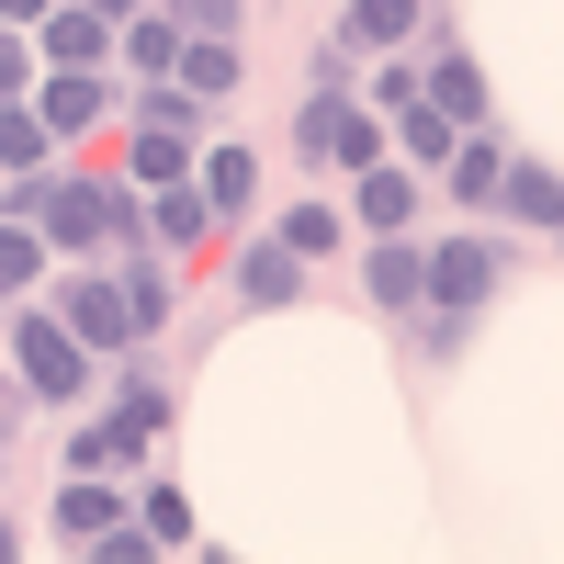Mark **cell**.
<instances>
[{"instance_id":"cell-1","label":"cell","mask_w":564,"mask_h":564,"mask_svg":"<svg viewBox=\"0 0 564 564\" xmlns=\"http://www.w3.org/2000/svg\"><path fill=\"white\" fill-rule=\"evenodd\" d=\"M0 215H23L57 260H102V249H113V170H79V159L57 148L45 170H12V181H0Z\"/></svg>"},{"instance_id":"cell-2","label":"cell","mask_w":564,"mask_h":564,"mask_svg":"<svg viewBox=\"0 0 564 564\" xmlns=\"http://www.w3.org/2000/svg\"><path fill=\"white\" fill-rule=\"evenodd\" d=\"M0 350H12V384L34 395V406H79L90 384H102V361H90L68 327H57V305H12V327H0Z\"/></svg>"},{"instance_id":"cell-3","label":"cell","mask_w":564,"mask_h":564,"mask_svg":"<svg viewBox=\"0 0 564 564\" xmlns=\"http://www.w3.org/2000/svg\"><path fill=\"white\" fill-rule=\"evenodd\" d=\"M294 148H305L327 181H350V170H372V159H395V148H384V113L350 102V79H316L305 102H294Z\"/></svg>"},{"instance_id":"cell-4","label":"cell","mask_w":564,"mask_h":564,"mask_svg":"<svg viewBox=\"0 0 564 564\" xmlns=\"http://www.w3.org/2000/svg\"><path fill=\"white\" fill-rule=\"evenodd\" d=\"M497 282H508V249H497V238H475V226L417 238V305H430V316H475V305H497Z\"/></svg>"},{"instance_id":"cell-5","label":"cell","mask_w":564,"mask_h":564,"mask_svg":"<svg viewBox=\"0 0 564 564\" xmlns=\"http://www.w3.org/2000/svg\"><path fill=\"white\" fill-rule=\"evenodd\" d=\"M57 327H68L90 361H124V350H135V316H124V294H113V260H68V271H57Z\"/></svg>"},{"instance_id":"cell-6","label":"cell","mask_w":564,"mask_h":564,"mask_svg":"<svg viewBox=\"0 0 564 564\" xmlns=\"http://www.w3.org/2000/svg\"><path fill=\"white\" fill-rule=\"evenodd\" d=\"M34 124L57 135V148H79V135H102L113 124V68H34Z\"/></svg>"},{"instance_id":"cell-7","label":"cell","mask_w":564,"mask_h":564,"mask_svg":"<svg viewBox=\"0 0 564 564\" xmlns=\"http://www.w3.org/2000/svg\"><path fill=\"white\" fill-rule=\"evenodd\" d=\"M361 238H406L417 215H430V170H406V159H372V170H350V204H339Z\"/></svg>"},{"instance_id":"cell-8","label":"cell","mask_w":564,"mask_h":564,"mask_svg":"<svg viewBox=\"0 0 564 564\" xmlns=\"http://www.w3.org/2000/svg\"><path fill=\"white\" fill-rule=\"evenodd\" d=\"M193 193H204L215 226H249V204H260V148H249V135H204V148H193Z\"/></svg>"},{"instance_id":"cell-9","label":"cell","mask_w":564,"mask_h":564,"mask_svg":"<svg viewBox=\"0 0 564 564\" xmlns=\"http://www.w3.org/2000/svg\"><path fill=\"white\" fill-rule=\"evenodd\" d=\"M23 34H34V68H113V23L79 12V0H45Z\"/></svg>"},{"instance_id":"cell-10","label":"cell","mask_w":564,"mask_h":564,"mask_svg":"<svg viewBox=\"0 0 564 564\" xmlns=\"http://www.w3.org/2000/svg\"><path fill=\"white\" fill-rule=\"evenodd\" d=\"M430 34V0H339V57H395V45Z\"/></svg>"},{"instance_id":"cell-11","label":"cell","mask_w":564,"mask_h":564,"mask_svg":"<svg viewBox=\"0 0 564 564\" xmlns=\"http://www.w3.org/2000/svg\"><path fill=\"white\" fill-rule=\"evenodd\" d=\"M226 294H238L249 316H282V305H294V294H305V260H294V249H282V238H249L238 260H226Z\"/></svg>"},{"instance_id":"cell-12","label":"cell","mask_w":564,"mask_h":564,"mask_svg":"<svg viewBox=\"0 0 564 564\" xmlns=\"http://www.w3.org/2000/svg\"><path fill=\"white\" fill-rule=\"evenodd\" d=\"M497 170H508V148H497V124H463L452 148H441V170H430V181H441V193H452L463 215H486V204H497Z\"/></svg>"},{"instance_id":"cell-13","label":"cell","mask_w":564,"mask_h":564,"mask_svg":"<svg viewBox=\"0 0 564 564\" xmlns=\"http://www.w3.org/2000/svg\"><path fill=\"white\" fill-rule=\"evenodd\" d=\"M113 294H124V316H135V350H148L159 327L181 316V282H170L159 249H113Z\"/></svg>"},{"instance_id":"cell-14","label":"cell","mask_w":564,"mask_h":564,"mask_svg":"<svg viewBox=\"0 0 564 564\" xmlns=\"http://www.w3.org/2000/svg\"><path fill=\"white\" fill-rule=\"evenodd\" d=\"M486 215H508L520 238H553V226H564V181H553V159H508Z\"/></svg>"},{"instance_id":"cell-15","label":"cell","mask_w":564,"mask_h":564,"mask_svg":"<svg viewBox=\"0 0 564 564\" xmlns=\"http://www.w3.org/2000/svg\"><path fill=\"white\" fill-rule=\"evenodd\" d=\"M215 238H226V226L204 215L193 181H159V193H148V249H159V260H193V249H215Z\"/></svg>"},{"instance_id":"cell-16","label":"cell","mask_w":564,"mask_h":564,"mask_svg":"<svg viewBox=\"0 0 564 564\" xmlns=\"http://www.w3.org/2000/svg\"><path fill=\"white\" fill-rule=\"evenodd\" d=\"M417 102H441L452 124H497V90H486V68L463 57V45H441V57L417 68Z\"/></svg>"},{"instance_id":"cell-17","label":"cell","mask_w":564,"mask_h":564,"mask_svg":"<svg viewBox=\"0 0 564 564\" xmlns=\"http://www.w3.org/2000/svg\"><path fill=\"white\" fill-rule=\"evenodd\" d=\"M170 57H181V12H170V0H148V12L113 23V68L124 79H170Z\"/></svg>"},{"instance_id":"cell-18","label":"cell","mask_w":564,"mask_h":564,"mask_svg":"<svg viewBox=\"0 0 564 564\" xmlns=\"http://www.w3.org/2000/svg\"><path fill=\"white\" fill-rule=\"evenodd\" d=\"M124 508H135V497H124L113 475H68V486H57V520H45V531H57V553H79L90 531H113Z\"/></svg>"},{"instance_id":"cell-19","label":"cell","mask_w":564,"mask_h":564,"mask_svg":"<svg viewBox=\"0 0 564 564\" xmlns=\"http://www.w3.org/2000/svg\"><path fill=\"white\" fill-rule=\"evenodd\" d=\"M170 79L193 90V102H226V90L249 79V45H238V34H181V57H170Z\"/></svg>"},{"instance_id":"cell-20","label":"cell","mask_w":564,"mask_h":564,"mask_svg":"<svg viewBox=\"0 0 564 564\" xmlns=\"http://www.w3.org/2000/svg\"><path fill=\"white\" fill-rule=\"evenodd\" d=\"M361 294L384 316H417V226L406 238H361Z\"/></svg>"},{"instance_id":"cell-21","label":"cell","mask_w":564,"mask_h":564,"mask_svg":"<svg viewBox=\"0 0 564 564\" xmlns=\"http://www.w3.org/2000/svg\"><path fill=\"white\" fill-rule=\"evenodd\" d=\"M45 271H57V249L34 238L23 215H0V305H23V294H45Z\"/></svg>"},{"instance_id":"cell-22","label":"cell","mask_w":564,"mask_h":564,"mask_svg":"<svg viewBox=\"0 0 564 564\" xmlns=\"http://www.w3.org/2000/svg\"><path fill=\"white\" fill-rule=\"evenodd\" d=\"M271 238H282V249H294L305 271H316V260H339V238H350V215H339V193H316V204H294V215H282V226H271Z\"/></svg>"},{"instance_id":"cell-23","label":"cell","mask_w":564,"mask_h":564,"mask_svg":"<svg viewBox=\"0 0 564 564\" xmlns=\"http://www.w3.org/2000/svg\"><path fill=\"white\" fill-rule=\"evenodd\" d=\"M45 159H57V135H45L34 102L12 90V102H0V181H12V170H45Z\"/></svg>"},{"instance_id":"cell-24","label":"cell","mask_w":564,"mask_h":564,"mask_svg":"<svg viewBox=\"0 0 564 564\" xmlns=\"http://www.w3.org/2000/svg\"><path fill=\"white\" fill-rule=\"evenodd\" d=\"M135 531H148L159 553H181V542H193V497H181V486H148V497H135Z\"/></svg>"},{"instance_id":"cell-25","label":"cell","mask_w":564,"mask_h":564,"mask_svg":"<svg viewBox=\"0 0 564 564\" xmlns=\"http://www.w3.org/2000/svg\"><path fill=\"white\" fill-rule=\"evenodd\" d=\"M350 102H372V113H406V102H417V57L395 45V57L372 68V79H350Z\"/></svg>"},{"instance_id":"cell-26","label":"cell","mask_w":564,"mask_h":564,"mask_svg":"<svg viewBox=\"0 0 564 564\" xmlns=\"http://www.w3.org/2000/svg\"><path fill=\"white\" fill-rule=\"evenodd\" d=\"M181 34H249V0H170Z\"/></svg>"},{"instance_id":"cell-27","label":"cell","mask_w":564,"mask_h":564,"mask_svg":"<svg viewBox=\"0 0 564 564\" xmlns=\"http://www.w3.org/2000/svg\"><path fill=\"white\" fill-rule=\"evenodd\" d=\"M12 90H34V34L0 23V102H12Z\"/></svg>"},{"instance_id":"cell-28","label":"cell","mask_w":564,"mask_h":564,"mask_svg":"<svg viewBox=\"0 0 564 564\" xmlns=\"http://www.w3.org/2000/svg\"><path fill=\"white\" fill-rule=\"evenodd\" d=\"M23 406H34V395H23V384H12V372H0V430H12V417H23Z\"/></svg>"},{"instance_id":"cell-29","label":"cell","mask_w":564,"mask_h":564,"mask_svg":"<svg viewBox=\"0 0 564 564\" xmlns=\"http://www.w3.org/2000/svg\"><path fill=\"white\" fill-rule=\"evenodd\" d=\"M79 12H102V23H124V12H148V0H79Z\"/></svg>"},{"instance_id":"cell-30","label":"cell","mask_w":564,"mask_h":564,"mask_svg":"<svg viewBox=\"0 0 564 564\" xmlns=\"http://www.w3.org/2000/svg\"><path fill=\"white\" fill-rule=\"evenodd\" d=\"M34 12H45V0H0V23H34Z\"/></svg>"}]
</instances>
